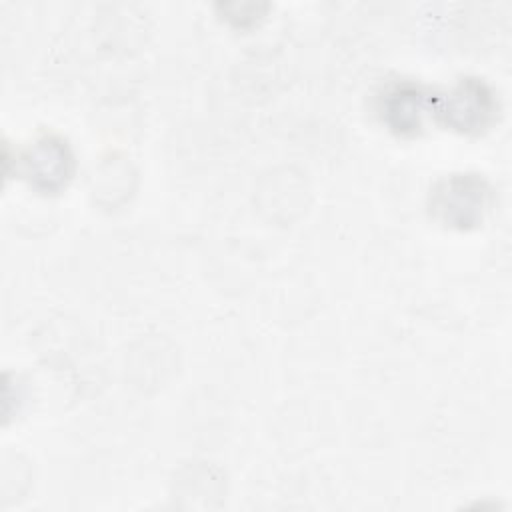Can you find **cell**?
Instances as JSON below:
<instances>
[{
	"mask_svg": "<svg viewBox=\"0 0 512 512\" xmlns=\"http://www.w3.org/2000/svg\"><path fill=\"white\" fill-rule=\"evenodd\" d=\"M436 114L460 132H480L498 110L494 92L478 78H462L446 96L432 98Z\"/></svg>",
	"mask_w": 512,
	"mask_h": 512,
	"instance_id": "7a4b0ae2",
	"label": "cell"
},
{
	"mask_svg": "<svg viewBox=\"0 0 512 512\" xmlns=\"http://www.w3.org/2000/svg\"><path fill=\"white\" fill-rule=\"evenodd\" d=\"M24 176L40 192H58L74 170V156L68 142L56 134L38 136L22 154Z\"/></svg>",
	"mask_w": 512,
	"mask_h": 512,
	"instance_id": "3957f363",
	"label": "cell"
},
{
	"mask_svg": "<svg viewBox=\"0 0 512 512\" xmlns=\"http://www.w3.org/2000/svg\"><path fill=\"white\" fill-rule=\"evenodd\" d=\"M490 186L478 174H450L430 190V214L450 228H470L482 222L490 202Z\"/></svg>",
	"mask_w": 512,
	"mask_h": 512,
	"instance_id": "6da1fadb",
	"label": "cell"
},
{
	"mask_svg": "<svg viewBox=\"0 0 512 512\" xmlns=\"http://www.w3.org/2000/svg\"><path fill=\"white\" fill-rule=\"evenodd\" d=\"M432 104L422 88L412 82H400L388 88L380 100L382 120L398 134H414L422 128V114Z\"/></svg>",
	"mask_w": 512,
	"mask_h": 512,
	"instance_id": "277c9868",
	"label": "cell"
}]
</instances>
